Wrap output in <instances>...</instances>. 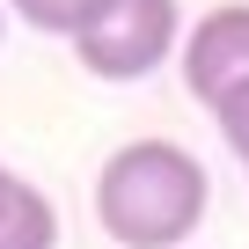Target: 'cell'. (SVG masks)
<instances>
[{
  "mask_svg": "<svg viewBox=\"0 0 249 249\" xmlns=\"http://www.w3.org/2000/svg\"><path fill=\"white\" fill-rule=\"evenodd\" d=\"M0 249H59V205L0 161Z\"/></svg>",
  "mask_w": 249,
  "mask_h": 249,
  "instance_id": "277c9868",
  "label": "cell"
},
{
  "mask_svg": "<svg viewBox=\"0 0 249 249\" xmlns=\"http://www.w3.org/2000/svg\"><path fill=\"white\" fill-rule=\"evenodd\" d=\"M117 8V0H8V15H22V30H37V37H88L103 15Z\"/></svg>",
  "mask_w": 249,
  "mask_h": 249,
  "instance_id": "5b68a950",
  "label": "cell"
},
{
  "mask_svg": "<svg viewBox=\"0 0 249 249\" xmlns=\"http://www.w3.org/2000/svg\"><path fill=\"white\" fill-rule=\"evenodd\" d=\"M213 117H220V140L234 147V161L249 169V88H234V95H227V103H220Z\"/></svg>",
  "mask_w": 249,
  "mask_h": 249,
  "instance_id": "8992f818",
  "label": "cell"
},
{
  "mask_svg": "<svg viewBox=\"0 0 249 249\" xmlns=\"http://www.w3.org/2000/svg\"><path fill=\"white\" fill-rule=\"evenodd\" d=\"M176 66H183V88H191L205 110H220L234 88H249V0H220V8H205V15L183 30Z\"/></svg>",
  "mask_w": 249,
  "mask_h": 249,
  "instance_id": "3957f363",
  "label": "cell"
},
{
  "mask_svg": "<svg viewBox=\"0 0 249 249\" xmlns=\"http://www.w3.org/2000/svg\"><path fill=\"white\" fill-rule=\"evenodd\" d=\"M0 37H8V0H0Z\"/></svg>",
  "mask_w": 249,
  "mask_h": 249,
  "instance_id": "52a82bcc",
  "label": "cell"
},
{
  "mask_svg": "<svg viewBox=\"0 0 249 249\" xmlns=\"http://www.w3.org/2000/svg\"><path fill=\"white\" fill-rule=\"evenodd\" d=\"M213 205V176L183 140H124L95 169V220L117 249H183Z\"/></svg>",
  "mask_w": 249,
  "mask_h": 249,
  "instance_id": "6da1fadb",
  "label": "cell"
},
{
  "mask_svg": "<svg viewBox=\"0 0 249 249\" xmlns=\"http://www.w3.org/2000/svg\"><path fill=\"white\" fill-rule=\"evenodd\" d=\"M183 8L176 0H117V8L73 37V59L95 73V81H147L154 66H169L183 52Z\"/></svg>",
  "mask_w": 249,
  "mask_h": 249,
  "instance_id": "7a4b0ae2",
  "label": "cell"
}]
</instances>
